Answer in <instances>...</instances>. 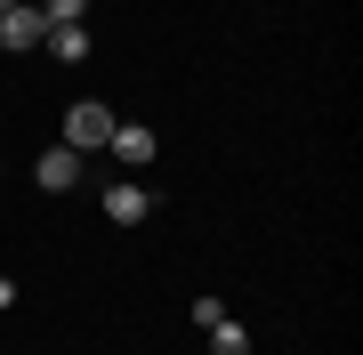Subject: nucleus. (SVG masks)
I'll use <instances>...</instances> for the list:
<instances>
[{
    "mask_svg": "<svg viewBox=\"0 0 363 355\" xmlns=\"http://www.w3.org/2000/svg\"><path fill=\"white\" fill-rule=\"evenodd\" d=\"M40 16H49V25H81V16H89V0H40Z\"/></svg>",
    "mask_w": 363,
    "mask_h": 355,
    "instance_id": "6e6552de",
    "label": "nucleus"
},
{
    "mask_svg": "<svg viewBox=\"0 0 363 355\" xmlns=\"http://www.w3.org/2000/svg\"><path fill=\"white\" fill-rule=\"evenodd\" d=\"M105 218H113V226H145V218H154V186H145V178H113V186H105Z\"/></svg>",
    "mask_w": 363,
    "mask_h": 355,
    "instance_id": "f03ea898",
    "label": "nucleus"
},
{
    "mask_svg": "<svg viewBox=\"0 0 363 355\" xmlns=\"http://www.w3.org/2000/svg\"><path fill=\"white\" fill-rule=\"evenodd\" d=\"M57 145H73L81 162H89V154H105V145H113V106H97V97L65 106V137H57Z\"/></svg>",
    "mask_w": 363,
    "mask_h": 355,
    "instance_id": "f257e3e1",
    "label": "nucleus"
},
{
    "mask_svg": "<svg viewBox=\"0 0 363 355\" xmlns=\"http://www.w3.org/2000/svg\"><path fill=\"white\" fill-rule=\"evenodd\" d=\"M105 154H113L121 170H145V162H154V130H145V121H113V145H105Z\"/></svg>",
    "mask_w": 363,
    "mask_h": 355,
    "instance_id": "39448f33",
    "label": "nucleus"
},
{
    "mask_svg": "<svg viewBox=\"0 0 363 355\" xmlns=\"http://www.w3.org/2000/svg\"><path fill=\"white\" fill-rule=\"evenodd\" d=\"M81 170H89V162H81L73 145H49V154L33 162V186H40V194H73V186H81Z\"/></svg>",
    "mask_w": 363,
    "mask_h": 355,
    "instance_id": "7ed1b4c3",
    "label": "nucleus"
},
{
    "mask_svg": "<svg viewBox=\"0 0 363 355\" xmlns=\"http://www.w3.org/2000/svg\"><path fill=\"white\" fill-rule=\"evenodd\" d=\"M40 49H49L57 65H81V57H89V25H49V40H40Z\"/></svg>",
    "mask_w": 363,
    "mask_h": 355,
    "instance_id": "423d86ee",
    "label": "nucleus"
},
{
    "mask_svg": "<svg viewBox=\"0 0 363 355\" xmlns=\"http://www.w3.org/2000/svg\"><path fill=\"white\" fill-rule=\"evenodd\" d=\"M0 178H9V162H0Z\"/></svg>",
    "mask_w": 363,
    "mask_h": 355,
    "instance_id": "9b49d317",
    "label": "nucleus"
},
{
    "mask_svg": "<svg viewBox=\"0 0 363 355\" xmlns=\"http://www.w3.org/2000/svg\"><path fill=\"white\" fill-rule=\"evenodd\" d=\"M0 307H16V283H9V275H0Z\"/></svg>",
    "mask_w": 363,
    "mask_h": 355,
    "instance_id": "1a4fd4ad",
    "label": "nucleus"
},
{
    "mask_svg": "<svg viewBox=\"0 0 363 355\" xmlns=\"http://www.w3.org/2000/svg\"><path fill=\"white\" fill-rule=\"evenodd\" d=\"M40 40H49L40 9H0V49H40Z\"/></svg>",
    "mask_w": 363,
    "mask_h": 355,
    "instance_id": "20e7f679",
    "label": "nucleus"
},
{
    "mask_svg": "<svg viewBox=\"0 0 363 355\" xmlns=\"http://www.w3.org/2000/svg\"><path fill=\"white\" fill-rule=\"evenodd\" d=\"M0 9H25V0H0Z\"/></svg>",
    "mask_w": 363,
    "mask_h": 355,
    "instance_id": "9d476101",
    "label": "nucleus"
},
{
    "mask_svg": "<svg viewBox=\"0 0 363 355\" xmlns=\"http://www.w3.org/2000/svg\"><path fill=\"white\" fill-rule=\"evenodd\" d=\"M202 339H210V355H250V331L234 323V315H218V323L202 331Z\"/></svg>",
    "mask_w": 363,
    "mask_h": 355,
    "instance_id": "0eeeda50",
    "label": "nucleus"
}]
</instances>
